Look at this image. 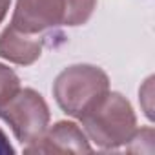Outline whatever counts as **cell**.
Wrapping results in <instances>:
<instances>
[{
    "instance_id": "cell-5",
    "label": "cell",
    "mask_w": 155,
    "mask_h": 155,
    "mask_svg": "<svg viewBox=\"0 0 155 155\" xmlns=\"http://www.w3.org/2000/svg\"><path fill=\"white\" fill-rule=\"evenodd\" d=\"M24 151L26 153H53V151L82 153V151H91V146L86 133L75 122L60 120L53 128L46 130L38 140L24 146Z\"/></svg>"
},
{
    "instance_id": "cell-8",
    "label": "cell",
    "mask_w": 155,
    "mask_h": 155,
    "mask_svg": "<svg viewBox=\"0 0 155 155\" xmlns=\"http://www.w3.org/2000/svg\"><path fill=\"white\" fill-rule=\"evenodd\" d=\"M151 82H153V77H150V79L144 82V86L140 88V91H139L140 99L144 101V113H146V117H148V119H153L151 104H150V101H151Z\"/></svg>"
},
{
    "instance_id": "cell-1",
    "label": "cell",
    "mask_w": 155,
    "mask_h": 155,
    "mask_svg": "<svg viewBox=\"0 0 155 155\" xmlns=\"http://www.w3.org/2000/svg\"><path fill=\"white\" fill-rule=\"evenodd\" d=\"M79 120L86 137L101 150H119L131 142L137 131V115L130 101L119 91L104 93Z\"/></svg>"
},
{
    "instance_id": "cell-7",
    "label": "cell",
    "mask_w": 155,
    "mask_h": 155,
    "mask_svg": "<svg viewBox=\"0 0 155 155\" xmlns=\"http://www.w3.org/2000/svg\"><path fill=\"white\" fill-rule=\"evenodd\" d=\"M18 90H20L18 75L6 64H0V106L8 102Z\"/></svg>"
},
{
    "instance_id": "cell-3",
    "label": "cell",
    "mask_w": 155,
    "mask_h": 155,
    "mask_svg": "<svg viewBox=\"0 0 155 155\" xmlns=\"http://www.w3.org/2000/svg\"><path fill=\"white\" fill-rule=\"evenodd\" d=\"M108 91L110 77L91 64H73L62 69L53 82V97L58 108L75 119H81Z\"/></svg>"
},
{
    "instance_id": "cell-9",
    "label": "cell",
    "mask_w": 155,
    "mask_h": 155,
    "mask_svg": "<svg viewBox=\"0 0 155 155\" xmlns=\"http://www.w3.org/2000/svg\"><path fill=\"white\" fill-rule=\"evenodd\" d=\"M15 153V148L11 146L8 135L0 130V155H13Z\"/></svg>"
},
{
    "instance_id": "cell-6",
    "label": "cell",
    "mask_w": 155,
    "mask_h": 155,
    "mask_svg": "<svg viewBox=\"0 0 155 155\" xmlns=\"http://www.w3.org/2000/svg\"><path fill=\"white\" fill-rule=\"evenodd\" d=\"M44 42L20 33L11 24L0 33V58H6L18 66H31L42 55Z\"/></svg>"
},
{
    "instance_id": "cell-2",
    "label": "cell",
    "mask_w": 155,
    "mask_h": 155,
    "mask_svg": "<svg viewBox=\"0 0 155 155\" xmlns=\"http://www.w3.org/2000/svg\"><path fill=\"white\" fill-rule=\"evenodd\" d=\"M95 8L97 0H17L11 26L26 35L60 26H82Z\"/></svg>"
},
{
    "instance_id": "cell-10",
    "label": "cell",
    "mask_w": 155,
    "mask_h": 155,
    "mask_svg": "<svg viewBox=\"0 0 155 155\" xmlns=\"http://www.w3.org/2000/svg\"><path fill=\"white\" fill-rule=\"evenodd\" d=\"M9 6H11V0H0V24L6 18V15L9 11Z\"/></svg>"
},
{
    "instance_id": "cell-4",
    "label": "cell",
    "mask_w": 155,
    "mask_h": 155,
    "mask_svg": "<svg viewBox=\"0 0 155 155\" xmlns=\"http://www.w3.org/2000/svg\"><path fill=\"white\" fill-rule=\"evenodd\" d=\"M0 119L9 124L13 135L22 146L38 140L49 126L51 113L44 97L31 90L20 88L8 102L0 106Z\"/></svg>"
}]
</instances>
